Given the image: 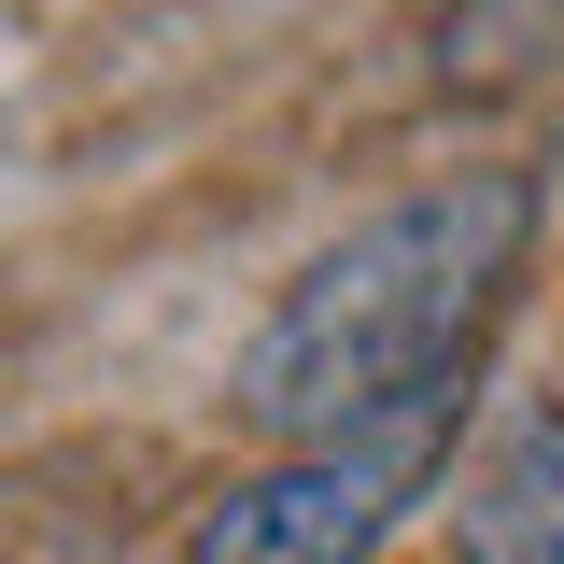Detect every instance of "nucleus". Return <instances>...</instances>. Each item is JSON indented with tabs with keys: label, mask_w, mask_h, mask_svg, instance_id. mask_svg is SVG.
Instances as JSON below:
<instances>
[{
	"label": "nucleus",
	"mask_w": 564,
	"mask_h": 564,
	"mask_svg": "<svg viewBox=\"0 0 564 564\" xmlns=\"http://www.w3.org/2000/svg\"><path fill=\"white\" fill-rule=\"evenodd\" d=\"M522 254H536V170H437V184H410L395 212L339 226L269 296V325L226 367V410L269 452H296V437H352L381 410L466 395V352L508 311Z\"/></svg>",
	"instance_id": "f257e3e1"
},
{
	"label": "nucleus",
	"mask_w": 564,
	"mask_h": 564,
	"mask_svg": "<svg viewBox=\"0 0 564 564\" xmlns=\"http://www.w3.org/2000/svg\"><path fill=\"white\" fill-rule=\"evenodd\" d=\"M452 410L466 395H423V410H381L352 437H296L269 466H240L226 494H198L184 564H367L410 522V494L452 466Z\"/></svg>",
	"instance_id": "f03ea898"
},
{
	"label": "nucleus",
	"mask_w": 564,
	"mask_h": 564,
	"mask_svg": "<svg viewBox=\"0 0 564 564\" xmlns=\"http://www.w3.org/2000/svg\"><path fill=\"white\" fill-rule=\"evenodd\" d=\"M452 564H564V395H508L452 466Z\"/></svg>",
	"instance_id": "7ed1b4c3"
}]
</instances>
